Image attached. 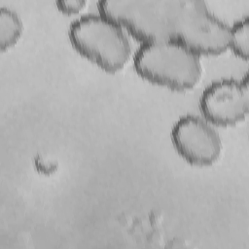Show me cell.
I'll return each mask as SVG.
<instances>
[{
  "label": "cell",
  "instance_id": "6da1fadb",
  "mask_svg": "<svg viewBox=\"0 0 249 249\" xmlns=\"http://www.w3.org/2000/svg\"><path fill=\"white\" fill-rule=\"evenodd\" d=\"M135 71L145 80L176 90L196 85L200 56L176 39L143 43L133 56Z\"/></svg>",
  "mask_w": 249,
  "mask_h": 249
},
{
  "label": "cell",
  "instance_id": "7a4b0ae2",
  "mask_svg": "<svg viewBox=\"0 0 249 249\" xmlns=\"http://www.w3.org/2000/svg\"><path fill=\"white\" fill-rule=\"evenodd\" d=\"M68 36L81 55L105 71L116 72L130 58V43L124 30L98 12L76 18Z\"/></svg>",
  "mask_w": 249,
  "mask_h": 249
},
{
  "label": "cell",
  "instance_id": "3957f363",
  "mask_svg": "<svg viewBox=\"0 0 249 249\" xmlns=\"http://www.w3.org/2000/svg\"><path fill=\"white\" fill-rule=\"evenodd\" d=\"M97 8L142 44L174 39L177 0H100Z\"/></svg>",
  "mask_w": 249,
  "mask_h": 249
},
{
  "label": "cell",
  "instance_id": "277c9868",
  "mask_svg": "<svg viewBox=\"0 0 249 249\" xmlns=\"http://www.w3.org/2000/svg\"><path fill=\"white\" fill-rule=\"evenodd\" d=\"M229 28L201 0H177L174 39L199 56L218 54L229 46Z\"/></svg>",
  "mask_w": 249,
  "mask_h": 249
},
{
  "label": "cell",
  "instance_id": "5b68a950",
  "mask_svg": "<svg viewBox=\"0 0 249 249\" xmlns=\"http://www.w3.org/2000/svg\"><path fill=\"white\" fill-rule=\"evenodd\" d=\"M248 76L241 80L223 78L209 84L199 97L202 117L211 124L232 125L242 121L248 112Z\"/></svg>",
  "mask_w": 249,
  "mask_h": 249
},
{
  "label": "cell",
  "instance_id": "8992f818",
  "mask_svg": "<svg viewBox=\"0 0 249 249\" xmlns=\"http://www.w3.org/2000/svg\"><path fill=\"white\" fill-rule=\"evenodd\" d=\"M171 141L177 153L195 165L212 164L220 156L222 143L213 125L203 117L181 116L171 128Z\"/></svg>",
  "mask_w": 249,
  "mask_h": 249
},
{
  "label": "cell",
  "instance_id": "52a82bcc",
  "mask_svg": "<svg viewBox=\"0 0 249 249\" xmlns=\"http://www.w3.org/2000/svg\"><path fill=\"white\" fill-rule=\"evenodd\" d=\"M22 32V22L18 13L10 7H0V49L14 46Z\"/></svg>",
  "mask_w": 249,
  "mask_h": 249
},
{
  "label": "cell",
  "instance_id": "ba28073f",
  "mask_svg": "<svg viewBox=\"0 0 249 249\" xmlns=\"http://www.w3.org/2000/svg\"><path fill=\"white\" fill-rule=\"evenodd\" d=\"M232 53L242 59L249 53V18L247 16L237 19L229 28V46Z\"/></svg>",
  "mask_w": 249,
  "mask_h": 249
},
{
  "label": "cell",
  "instance_id": "9c48e42d",
  "mask_svg": "<svg viewBox=\"0 0 249 249\" xmlns=\"http://www.w3.org/2000/svg\"><path fill=\"white\" fill-rule=\"evenodd\" d=\"M57 8L67 14H74L83 9L86 5L85 0H58L56 1Z\"/></svg>",
  "mask_w": 249,
  "mask_h": 249
}]
</instances>
